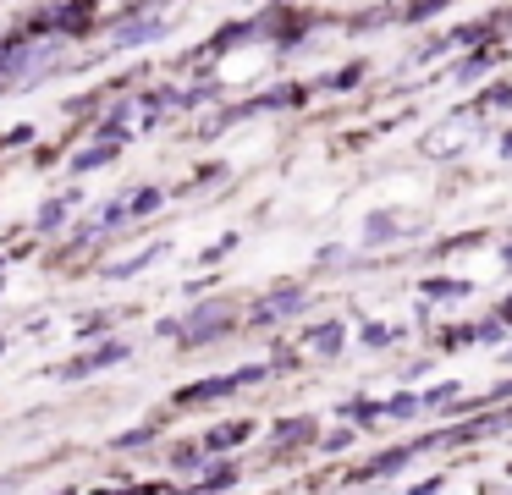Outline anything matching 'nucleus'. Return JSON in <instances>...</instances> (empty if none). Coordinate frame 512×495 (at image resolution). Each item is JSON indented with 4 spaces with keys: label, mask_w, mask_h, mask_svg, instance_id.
<instances>
[{
    "label": "nucleus",
    "mask_w": 512,
    "mask_h": 495,
    "mask_svg": "<svg viewBox=\"0 0 512 495\" xmlns=\"http://www.w3.org/2000/svg\"><path fill=\"white\" fill-rule=\"evenodd\" d=\"M474 132H479V116L463 105V110H452L446 121H435V127L424 132L419 154H424V160H452V154H463L468 143H474Z\"/></svg>",
    "instance_id": "f257e3e1"
},
{
    "label": "nucleus",
    "mask_w": 512,
    "mask_h": 495,
    "mask_svg": "<svg viewBox=\"0 0 512 495\" xmlns=\"http://www.w3.org/2000/svg\"><path fill=\"white\" fill-rule=\"evenodd\" d=\"M171 17L166 11H127L122 28H116V44H149V39H166Z\"/></svg>",
    "instance_id": "f03ea898"
},
{
    "label": "nucleus",
    "mask_w": 512,
    "mask_h": 495,
    "mask_svg": "<svg viewBox=\"0 0 512 495\" xmlns=\"http://www.w3.org/2000/svg\"><path fill=\"white\" fill-rule=\"evenodd\" d=\"M413 226H419V215H402V209H380V215H369V220H364V242L386 248L391 237H408Z\"/></svg>",
    "instance_id": "7ed1b4c3"
},
{
    "label": "nucleus",
    "mask_w": 512,
    "mask_h": 495,
    "mask_svg": "<svg viewBox=\"0 0 512 495\" xmlns=\"http://www.w3.org/2000/svg\"><path fill=\"white\" fill-rule=\"evenodd\" d=\"M298 308H309V292H303V286H281L276 297L254 303V319H259V325H270V319H292Z\"/></svg>",
    "instance_id": "20e7f679"
},
{
    "label": "nucleus",
    "mask_w": 512,
    "mask_h": 495,
    "mask_svg": "<svg viewBox=\"0 0 512 495\" xmlns=\"http://www.w3.org/2000/svg\"><path fill=\"white\" fill-rule=\"evenodd\" d=\"M419 292H424V303H463L468 292H479V286L468 281V275H424Z\"/></svg>",
    "instance_id": "39448f33"
},
{
    "label": "nucleus",
    "mask_w": 512,
    "mask_h": 495,
    "mask_svg": "<svg viewBox=\"0 0 512 495\" xmlns=\"http://www.w3.org/2000/svg\"><path fill=\"white\" fill-rule=\"evenodd\" d=\"M342 347H347V325H342V319H325V325H314L309 336H303V352H309V358H336Z\"/></svg>",
    "instance_id": "423d86ee"
},
{
    "label": "nucleus",
    "mask_w": 512,
    "mask_h": 495,
    "mask_svg": "<svg viewBox=\"0 0 512 495\" xmlns=\"http://www.w3.org/2000/svg\"><path fill=\"white\" fill-rule=\"evenodd\" d=\"M127 358V341H111V347H100V352H83L78 363H67V380H83V374H94V369H111V363H122Z\"/></svg>",
    "instance_id": "0eeeda50"
},
{
    "label": "nucleus",
    "mask_w": 512,
    "mask_h": 495,
    "mask_svg": "<svg viewBox=\"0 0 512 495\" xmlns=\"http://www.w3.org/2000/svg\"><path fill=\"white\" fill-rule=\"evenodd\" d=\"M248 435H254V424H248V418H237V424H226V429H210L199 446H204V451H226V446H243Z\"/></svg>",
    "instance_id": "6e6552de"
},
{
    "label": "nucleus",
    "mask_w": 512,
    "mask_h": 495,
    "mask_svg": "<svg viewBox=\"0 0 512 495\" xmlns=\"http://www.w3.org/2000/svg\"><path fill=\"white\" fill-rule=\"evenodd\" d=\"M468 110H474V116H479V121H485V116H490V110H512V83H490V88H485V94H479V99H474V105H468Z\"/></svg>",
    "instance_id": "1a4fd4ad"
},
{
    "label": "nucleus",
    "mask_w": 512,
    "mask_h": 495,
    "mask_svg": "<svg viewBox=\"0 0 512 495\" xmlns=\"http://www.w3.org/2000/svg\"><path fill=\"white\" fill-rule=\"evenodd\" d=\"M160 253H166V242H155V248H144V253H138V259H122V264H111V270H105V275H116V281H127V275L149 270V264H155Z\"/></svg>",
    "instance_id": "9d476101"
},
{
    "label": "nucleus",
    "mask_w": 512,
    "mask_h": 495,
    "mask_svg": "<svg viewBox=\"0 0 512 495\" xmlns=\"http://www.w3.org/2000/svg\"><path fill=\"white\" fill-rule=\"evenodd\" d=\"M397 336H402V330H397V325H380V319H369V325L358 330V341H364V347H375V352H386Z\"/></svg>",
    "instance_id": "9b49d317"
},
{
    "label": "nucleus",
    "mask_w": 512,
    "mask_h": 495,
    "mask_svg": "<svg viewBox=\"0 0 512 495\" xmlns=\"http://www.w3.org/2000/svg\"><path fill=\"white\" fill-rule=\"evenodd\" d=\"M111 154H116V143H89V149L72 160V171H100V165H111Z\"/></svg>",
    "instance_id": "f8f14e48"
},
{
    "label": "nucleus",
    "mask_w": 512,
    "mask_h": 495,
    "mask_svg": "<svg viewBox=\"0 0 512 495\" xmlns=\"http://www.w3.org/2000/svg\"><path fill=\"white\" fill-rule=\"evenodd\" d=\"M160 209V187H138L133 198H127V220H144V215H155Z\"/></svg>",
    "instance_id": "ddd939ff"
},
{
    "label": "nucleus",
    "mask_w": 512,
    "mask_h": 495,
    "mask_svg": "<svg viewBox=\"0 0 512 495\" xmlns=\"http://www.w3.org/2000/svg\"><path fill=\"white\" fill-rule=\"evenodd\" d=\"M298 440H314V418H287L276 429V446H298Z\"/></svg>",
    "instance_id": "4468645a"
},
{
    "label": "nucleus",
    "mask_w": 512,
    "mask_h": 495,
    "mask_svg": "<svg viewBox=\"0 0 512 495\" xmlns=\"http://www.w3.org/2000/svg\"><path fill=\"white\" fill-rule=\"evenodd\" d=\"M67 204H72V198H56V204H45V209H39V226H45V231H56L61 220H67Z\"/></svg>",
    "instance_id": "2eb2a0df"
},
{
    "label": "nucleus",
    "mask_w": 512,
    "mask_h": 495,
    "mask_svg": "<svg viewBox=\"0 0 512 495\" xmlns=\"http://www.w3.org/2000/svg\"><path fill=\"white\" fill-rule=\"evenodd\" d=\"M144 440H155V429H127V435H116V446H144Z\"/></svg>",
    "instance_id": "dca6fc26"
},
{
    "label": "nucleus",
    "mask_w": 512,
    "mask_h": 495,
    "mask_svg": "<svg viewBox=\"0 0 512 495\" xmlns=\"http://www.w3.org/2000/svg\"><path fill=\"white\" fill-rule=\"evenodd\" d=\"M342 446H353V429H336V435H325V451H342Z\"/></svg>",
    "instance_id": "f3484780"
},
{
    "label": "nucleus",
    "mask_w": 512,
    "mask_h": 495,
    "mask_svg": "<svg viewBox=\"0 0 512 495\" xmlns=\"http://www.w3.org/2000/svg\"><path fill=\"white\" fill-rule=\"evenodd\" d=\"M496 319H501V325L512 330V292H507V297H501V303H496Z\"/></svg>",
    "instance_id": "a211bd4d"
},
{
    "label": "nucleus",
    "mask_w": 512,
    "mask_h": 495,
    "mask_svg": "<svg viewBox=\"0 0 512 495\" xmlns=\"http://www.w3.org/2000/svg\"><path fill=\"white\" fill-rule=\"evenodd\" d=\"M501 160H512V127L501 132Z\"/></svg>",
    "instance_id": "6ab92c4d"
},
{
    "label": "nucleus",
    "mask_w": 512,
    "mask_h": 495,
    "mask_svg": "<svg viewBox=\"0 0 512 495\" xmlns=\"http://www.w3.org/2000/svg\"><path fill=\"white\" fill-rule=\"evenodd\" d=\"M501 264H507V270H512V242H507V248H501Z\"/></svg>",
    "instance_id": "aec40b11"
}]
</instances>
